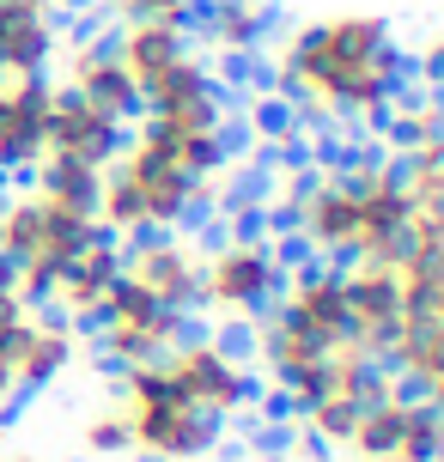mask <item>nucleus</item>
Here are the masks:
<instances>
[{
    "label": "nucleus",
    "mask_w": 444,
    "mask_h": 462,
    "mask_svg": "<svg viewBox=\"0 0 444 462\" xmlns=\"http://www.w3.org/2000/svg\"><path fill=\"white\" fill-rule=\"evenodd\" d=\"M116 377H122L116 408L128 420V450H134V462H208V457H219L226 420L195 408L164 377L159 359L153 365H122Z\"/></svg>",
    "instance_id": "obj_3"
},
{
    "label": "nucleus",
    "mask_w": 444,
    "mask_h": 462,
    "mask_svg": "<svg viewBox=\"0 0 444 462\" xmlns=\"http://www.w3.org/2000/svg\"><path fill=\"white\" fill-rule=\"evenodd\" d=\"M116 280H122V244L110 237V231H97L92 244H86V250H79L68 268L55 274V292H49V304L61 310V323L97 328L104 304H110V292H116Z\"/></svg>",
    "instance_id": "obj_14"
},
{
    "label": "nucleus",
    "mask_w": 444,
    "mask_h": 462,
    "mask_svg": "<svg viewBox=\"0 0 444 462\" xmlns=\"http://www.w3.org/2000/svg\"><path fill=\"white\" fill-rule=\"evenodd\" d=\"M122 152V122L86 104V97H73L55 86V104H49V152L43 159H73V164H104Z\"/></svg>",
    "instance_id": "obj_16"
},
{
    "label": "nucleus",
    "mask_w": 444,
    "mask_h": 462,
    "mask_svg": "<svg viewBox=\"0 0 444 462\" xmlns=\"http://www.w3.org/2000/svg\"><path fill=\"white\" fill-rule=\"evenodd\" d=\"M353 462H444V414L432 395L390 390L353 420Z\"/></svg>",
    "instance_id": "obj_7"
},
{
    "label": "nucleus",
    "mask_w": 444,
    "mask_h": 462,
    "mask_svg": "<svg viewBox=\"0 0 444 462\" xmlns=\"http://www.w3.org/2000/svg\"><path fill=\"white\" fill-rule=\"evenodd\" d=\"M268 73L299 128H384L408 86V49L384 13H323L274 37Z\"/></svg>",
    "instance_id": "obj_1"
},
{
    "label": "nucleus",
    "mask_w": 444,
    "mask_h": 462,
    "mask_svg": "<svg viewBox=\"0 0 444 462\" xmlns=\"http://www.w3.org/2000/svg\"><path fill=\"white\" fill-rule=\"evenodd\" d=\"M49 104H55L49 73H13V79H0V183L43 164Z\"/></svg>",
    "instance_id": "obj_11"
},
{
    "label": "nucleus",
    "mask_w": 444,
    "mask_h": 462,
    "mask_svg": "<svg viewBox=\"0 0 444 462\" xmlns=\"http://www.w3.org/2000/svg\"><path fill=\"white\" fill-rule=\"evenodd\" d=\"M79 359V328L61 323V317H31V328L19 335V346H13V383H19V395L31 390H49L61 371Z\"/></svg>",
    "instance_id": "obj_18"
},
{
    "label": "nucleus",
    "mask_w": 444,
    "mask_h": 462,
    "mask_svg": "<svg viewBox=\"0 0 444 462\" xmlns=\"http://www.w3.org/2000/svg\"><path fill=\"white\" fill-rule=\"evenodd\" d=\"M6 420H13V408H0V432H6Z\"/></svg>",
    "instance_id": "obj_31"
},
{
    "label": "nucleus",
    "mask_w": 444,
    "mask_h": 462,
    "mask_svg": "<svg viewBox=\"0 0 444 462\" xmlns=\"http://www.w3.org/2000/svg\"><path fill=\"white\" fill-rule=\"evenodd\" d=\"M122 280L141 286L146 299H159L177 317L201 310V250L183 244L177 231H153V237H128L122 250Z\"/></svg>",
    "instance_id": "obj_9"
},
{
    "label": "nucleus",
    "mask_w": 444,
    "mask_h": 462,
    "mask_svg": "<svg viewBox=\"0 0 444 462\" xmlns=\"http://www.w3.org/2000/svg\"><path fill=\"white\" fill-rule=\"evenodd\" d=\"M189 335V317L177 310H164L159 299H146L141 286H128L116 280V292L104 304V317H97V353H104V371L110 365H153L164 359L171 346Z\"/></svg>",
    "instance_id": "obj_8"
},
{
    "label": "nucleus",
    "mask_w": 444,
    "mask_h": 462,
    "mask_svg": "<svg viewBox=\"0 0 444 462\" xmlns=\"http://www.w3.org/2000/svg\"><path fill=\"white\" fill-rule=\"evenodd\" d=\"M31 6H43V13H55V19H61V13H73V6H86V0H31Z\"/></svg>",
    "instance_id": "obj_29"
},
{
    "label": "nucleus",
    "mask_w": 444,
    "mask_h": 462,
    "mask_svg": "<svg viewBox=\"0 0 444 462\" xmlns=\"http://www.w3.org/2000/svg\"><path fill=\"white\" fill-rule=\"evenodd\" d=\"M286 250L262 231H232L213 250H201V310L219 323H250L286 286Z\"/></svg>",
    "instance_id": "obj_5"
},
{
    "label": "nucleus",
    "mask_w": 444,
    "mask_h": 462,
    "mask_svg": "<svg viewBox=\"0 0 444 462\" xmlns=\"http://www.w3.org/2000/svg\"><path fill=\"white\" fill-rule=\"evenodd\" d=\"M250 6H274V0H250Z\"/></svg>",
    "instance_id": "obj_32"
},
{
    "label": "nucleus",
    "mask_w": 444,
    "mask_h": 462,
    "mask_svg": "<svg viewBox=\"0 0 444 462\" xmlns=\"http://www.w3.org/2000/svg\"><path fill=\"white\" fill-rule=\"evenodd\" d=\"M49 208H68V213H86L97 219V195H104V171L97 164H73V159H43L37 164V189Z\"/></svg>",
    "instance_id": "obj_22"
},
{
    "label": "nucleus",
    "mask_w": 444,
    "mask_h": 462,
    "mask_svg": "<svg viewBox=\"0 0 444 462\" xmlns=\"http://www.w3.org/2000/svg\"><path fill=\"white\" fill-rule=\"evenodd\" d=\"M232 177V171H226ZM226 177H189L183 164L146 134L122 140V152L104 164V195H97V231H110L116 244L153 237V231H183L201 208L219 201Z\"/></svg>",
    "instance_id": "obj_2"
},
{
    "label": "nucleus",
    "mask_w": 444,
    "mask_h": 462,
    "mask_svg": "<svg viewBox=\"0 0 444 462\" xmlns=\"http://www.w3.org/2000/svg\"><path fill=\"white\" fill-rule=\"evenodd\" d=\"M414 79L426 86V97H444V31L421 49V61H414Z\"/></svg>",
    "instance_id": "obj_27"
},
{
    "label": "nucleus",
    "mask_w": 444,
    "mask_h": 462,
    "mask_svg": "<svg viewBox=\"0 0 444 462\" xmlns=\"http://www.w3.org/2000/svg\"><path fill=\"white\" fill-rule=\"evenodd\" d=\"M141 110L159 116V122H189V128H219V122H232L226 116V86L213 79L208 55H177L159 79H146L141 86Z\"/></svg>",
    "instance_id": "obj_12"
},
{
    "label": "nucleus",
    "mask_w": 444,
    "mask_h": 462,
    "mask_svg": "<svg viewBox=\"0 0 444 462\" xmlns=\"http://www.w3.org/2000/svg\"><path fill=\"white\" fill-rule=\"evenodd\" d=\"M122 450H128V420H122V408L92 414V426H86V457H122Z\"/></svg>",
    "instance_id": "obj_26"
},
{
    "label": "nucleus",
    "mask_w": 444,
    "mask_h": 462,
    "mask_svg": "<svg viewBox=\"0 0 444 462\" xmlns=\"http://www.w3.org/2000/svg\"><path fill=\"white\" fill-rule=\"evenodd\" d=\"M116 61L128 68V79H134V92H141L146 79H159L177 55H189V19H122L116 31Z\"/></svg>",
    "instance_id": "obj_19"
},
{
    "label": "nucleus",
    "mask_w": 444,
    "mask_h": 462,
    "mask_svg": "<svg viewBox=\"0 0 444 462\" xmlns=\"http://www.w3.org/2000/svg\"><path fill=\"white\" fill-rule=\"evenodd\" d=\"M384 128L396 146H414V140L439 134L444 128V97H396V110L384 116Z\"/></svg>",
    "instance_id": "obj_24"
},
{
    "label": "nucleus",
    "mask_w": 444,
    "mask_h": 462,
    "mask_svg": "<svg viewBox=\"0 0 444 462\" xmlns=\"http://www.w3.org/2000/svg\"><path fill=\"white\" fill-rule=\"evenodd\" d=\"M286 323L299 328L304 341H317L323 353H353V328H347V280L341 268H292L274 299Z\"/></svg>",
    "instance_id": "obj_10"
},
{
    "label": "nucleus",
    "mask_w": 444,
    "mask_h": 462,
    "mask_svg": "<svg viewBox=\"0 0 444 462\" xmlns=\"http://www.w3.org/2000/svg\"><path fill=\"white\" fill-rule=\"evenodd\" d=\"M61 92L97 104L110 122H134L141 116V92H134L128 68L116 61L110 37H79V43L61 49Z\"/></svg>",
    "instance_id": "obj_13"
},
{
    "label": "nucleus",
    "mask_w": 444,
    "mask_h": 462,
    "mask_svg": "<svg viewBox=\"0 0 444 462\" xmlns=\"http://www.w3.org/2000/svg\"><path fill=\"white\" fill-rule=\"evenodd\" d=\"M201 31H208V43L219 49V55H256L274 24H268V6H250V0H208Z\"/></svg>",
    "instance_id": "obj_21"
},
{
    "label": "nucleus",
    "mask_w": 444,
    "mask_h": 462,
    "mask_svg": "<svg viewBox=\"0 0 444 462\" xmlns=\"http://www.w3.org/2000/svg\"><path fill=\"white\" fill-rule=\"evenodd\" d=\"M0 408H19V383H13V365L0 359Z\"/></svg>",
    "instance_id": "obj_28"
},
{
    "label": "nucleus",
    "mask_w": 444,
    "mask_h": 462,
    "mask_svg": "<svg viewBox=\"0 0 444 462\" xmlns=\"http://www.w3.org/2000/svg\"><path fill=\"white\" fill-rule=\"evenodd\" d=\"M402 189L414 195V201H426V208H444V128L439 134L414 140V146H402Z\"/></svg>",
    "instance_id": "obj_23"
},
{
    "label": "nucleus",
    "mask_w": 444,
    "mask_h": 462,
    "mask_svg": "<svg viewBox=\"0 0 444 462\" xmlns=\"http://www.w3.org/2000/svg\"><path fill=\"white\" fill-rule=\"evenodd\" d=\"M97 237V219L49 208L43 195H0V262L13 268L24 304H49L55 274Z\"/></svg>",
    "instance_id": "obj_4"
},
{
    "label": "nucleus",
    "mask_w": 444,
    "mask_h": 462,
    "mask_svg": "<svg viewBox=\"0 0 444 462\" xmlns=\"http://www.w3.org/2000/svg\"><path fill=\"white\" fill-rule=\"evenodd\" d=\"M61 55V19L31 0H0V73H49Z\"/></svg>",
    "instance_id": "obj_17"
},
{
    "label": "nucleus",
    "mask_w": 444,
    "mask_h": 462,
    "mask_svg": "<svg viewBox=\"0 0 444 462\" xmlns=\"http://www.w3.org/2000/svg\"><path fill=\"white\" fill-rule=\"evenodd\" d=\"M256 462H292V457H274V450H262V457Z\"/></svg>",
    "instance_id": "obj_30"
},
{
    "label": "nucleus",
    "mask_w": 444,
    "mask_h": 462,
    "mask_svg": "<svg viewBox=\"0 0 444 462\" xmlns=\"http://www.w3.org/2000/svg\"><path fill=\"white\" fill-rule=\"evenodd\" d=\"M159 365L195 408H208V414H219V420H237L262 402V377L250 371V359H244L232 341H219V335H183Z\"/></svg>",
    "instance_id": "obj_6"
},
{
    "label": "nucleus",
    "mask_w": 444,
    "mask_h": 462,
    "mask_svg": "<svg viewBox=\"0 0 444 462\" xmlns=\"http://www.w3.org/2000/svg\"><path fill=\"white\" fill-rule=\"evenodd\" d=\"M141 134L153 140V146H164L189 177H226V171H232V122H219V128H189V122L146 116Z\"/></svg>",
    "instance_id": "obj_20"
},
{
    "label": "nucleus",
    "mask_w": 444,
    "mask_h": 462,
    "mask_svg": "<svg viewBox=\"0 0 444 462\" xmlns=\"http://www.w3.org/2000/svg\"><path fill=\"white\" fill-rule=\"evenodd\" d=\"M110 19H195L201 0H97Z\"/></svg>",
    "instance_id": "obj_25"
},
{
    "label": "nucleus",
    "mask_w": 444,
    "mask_h": 462,
    "mask_svg": "<svg viewBox=\"0 0 444 462\" xmlns=\"http://www.w3.org/2000/svg\"><path fill=\"white\" fill-rule=\"evenodd\" d=\"M347 280V328H353V353H365L384 365L390 353V335H396V317H402V292H396V268H365L353 262L341 268Z\"/></svg>",
    "instance_id": "obj_15"
}]
</instances>
